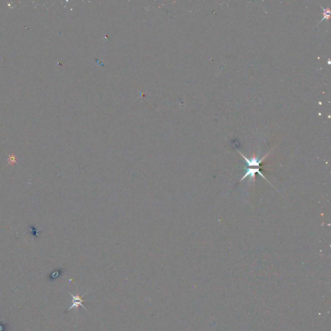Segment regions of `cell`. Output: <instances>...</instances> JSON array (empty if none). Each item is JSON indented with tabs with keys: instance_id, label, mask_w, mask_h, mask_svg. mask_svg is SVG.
<instances>
[{
	"instance_id": "1",
	"label": "cell",
	"mask_w": 331,
	"mask_h": 331,
	"mask_svg": "<svg viewBox=\"0 0 331 331\" xmlns=\"http://www.w3.org/2000/svg\"><path fill=\"white\" fill-rule=\"evenodd\" d=\"M88 292H85L84 293V295H82V296H80V295H78V294H77L76 295H73V294H72L71 293H69L70 295L71 296V297L72 298V305L70 306V307L69 308L68 310H71L72 309H77L80 306H82V307L85 309L86 310H88V309L85 308V306L82 304L83 302H84V300H83V297Z\"/></svg>"
},
{
	"instance_id": "2",
	"label": "cell",
	"mask_w": 331,
	"mask_h": 331,
	"mask_svg": "<svg viewBox=\"0 0 331 331\" xmlns=\"http://www.w3.org/2000/svg\"><path fill=\"white\" fill-rule=\"evenodd\" d=\"M320 7L323 10V17L322 19L320 21V22L318 23L317 25H319V24H320V23L323 21V20L329 21V19H330V13H331L330 9V8L329 7L327 8H326V9H324L323 7H321V5H320Z\"/></svg>"
},
{
	"instance_id": "3",
	"label": "cell",
	"mask_w": 331,
	"mask_h": 331,
	"mask_svg": "<svg viewBox=\"0 0 331 331\" xmlns=\"http://www.w3.org/2000/svg\"><path fill=\"white\" fill-rule=\"evenodd\" d=\"M16 161H17V158L15 155H9V162L10 164H14L15 163H16Z\"/></svg>"
}]
</instances>
